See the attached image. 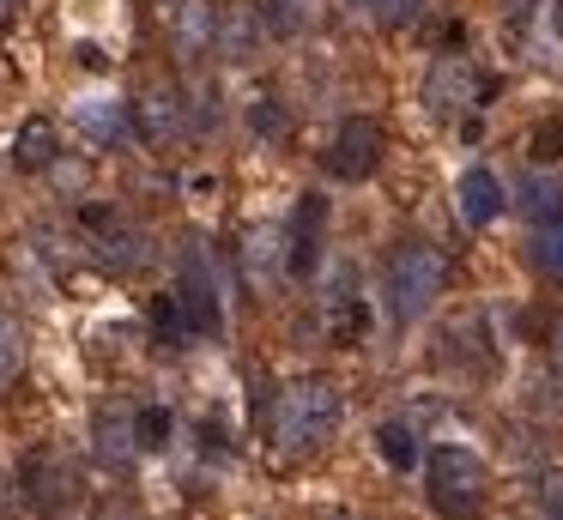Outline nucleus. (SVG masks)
<instances>
[{"mask_svg": "<svg viewBox=\"0 0 563 520\" xmlns=\"http://www.w3.org/2000/svg\"><path fill=\"white\" fill-rule=\"evenodd\" d=\"M91 520H146V508H140L134 496H103Z\"/></svg>", "mask_w": 563, "mask_h": 520, "instance_id": "nucleus-28", "label": "nucleus"}, {"mask_svg": "<svg viewBox=\"0 0 563 520\" xmlns=\"http://www.w3.org/2000/svg\"><path fill=\"white\" fill-rule=\"evenodd\" d=\"M454 206H461V218L478 230V224H497L503 206H509V200H503V181L490 176L485 164H473L461 181H454Z\"/></svg>", "mask_w": 563, "mask_h": 520, "instance_id": "nucleus-14", "label": "nucleus"}, {"mask_svg": "<svg viewBox=\"0 0 563 520\" xmlns=\"http://www.w3.org/2000/svg\"><path fill=\"white\" fill-rule=\"evenodd\" d=\"M152 327H158L164 351H183V339H188V321H183V302H176V297H158V309H152Z\"/></svg>", "mask_w": 563, "mask_h": 520, "instance_id": "nucleus-23", "label": "nucleus"}, {"mask_svg": "<svg viewBox=\"0 0 563 520\" xmlns=\"http://www.w3.org/2000/svg\"><path fill=\"white\" fill-rule=\"evenodd\" d=\"M86 230H91V261H98V266H110V273H146V266H152V236H146V230H134L122 212L91 206Z\"/></svg>", "mask_w": 563, "mask_h": 520, "instance_id": "nucleus-5", "label": "nucleus"}, {"mask_svg": "<svg viewBox=\"0 0 563 520\" xmlns=\"http://www.w3.org/2000/svg\"><path fill=\"white\" fill-rule=\"evenodd\" d=\"M424 484H430L437 515H449V520H473L478 508H485V490H490L485 460L466 454V447H454V442H442V447L424 454Z\"/></svg>", "mask_w": 563, "mask_h": 520, "instance_id": "nucleus-3", "label": "nucleus"}, {"mask_svg": "<svg viewBox=\"0 0 563 520\" xmlns=\"http://www.w3.org/2000/svg\"><path fill=\"white\" fill-rule=\"evenodd\" d=\"M79 496V466L62 454V447H31L25 454V502L43 508V515H55L62 502H74Z\"/></svg>", "mask_w": 563, "mask_h": 520, "instance_id": "nucleus-7", "label": "nucleus"}, {"mask_svg": "<svg viewBox=\"0 0 563 520\" xmlns=\"http://www.w3.org/2000/svg\"><path fill=\"white\" fill-rule=\"evenodd\" d=\"M19 369H25V327L13 309H0V387L19 381Z\"/></svg>", "mask_w": 563, "mask_h": 520, "instance_id": "nucleus-20", "label": "nucleus"}, {"mask_svg": "<svg viewBox=\"0 0 563 520\" xmlns=\"http://www.w3.org/2000/svg\"><path fill=\"white\" fill-rule=\"evenodd\" d=\"M345 418V399L328 375H297L273 394V418H267V447L279 460H309L333 442Z\"/></svg>", "mask_w": 563, "mask_h": 520, "instance_id": "nucleus-1", "label": "nucleus"}, {"mask_svg": "<svg viewBox=\"0 0 563 520\" xmlns=\"http://www.w3.org/2000/svg\"><path fill=\"white\" fill-rule=\"evenodd\" d=\"M316 7H321V0H267L261 19H267L273 36H303L309 24H316Z\"/></svg>", "mask_w": 563, "mask_h": 520, "instance_id": "nucleus-18", "label": "nucleus"}, {"mask_svg": "<svg viewBox=\"0 0 563 520\" xmlns=\"http://www.w3.org/2000/svg\"><path fill=\"white\" fill-rule=\"evenodd\" d=\"M527 19H533V0H509V31L515 36L527 31Z\"/></svg>", "mask_w": 563, "mask_h": 520, "instance_id": "nucleus-30", "label": "nucleus"}, {"mask_svg": "<svg viewBox=\"0 0 563 520\" xmlns=\"http://www.w3.org/2000/svg\"><path fill=\"white\" fill-rule=\"evenodd\" d=\"M176 302H183V321L195 339H212L224 327V302H219V278L207 266V248L188 242L183 248V266H176Z\"/></svg>", "mask_w": 563, "mask_h": 520, "instance_id": "nucleus-4", "label": "nucleus"}, {"mask_svg": "<svg viewBox=\"0 0 563 520\" xmlns=\"http://www.w3.org/2000/svg\"><path fill=\"white\" fill-rule=\"evenodd\" d=\"M13 508H19V490H13V478L0 472V520H13Z\"/></svg>", "mask_w": 563, "mask_h": 520, "instance_id": "nucleus-31", "label": "nucleus"}, {"mask_svg": "<svg viewBox=\"0 0 563 520\" xmlns=\"http://www.w3.org/2000/svg\"><path fill=\"white\" fill-rule=\"evenodd\" d=\"M521 193H527V212H558V200H563V181H521Z\"/></svg>", "mask_w": 563, "mask_h": 520, "instance_id": "nucleus-27", "label": "nucleus"}, {"mask_svg": "<svg viewBox=\"0 0 563 520\" xmlns=\"http://www.w3.org/2000/svg\"><path fill=\"white\" fill-rule=\"evenodd\" d=\"M551 351H558V369H563V327H558V339H551Z\"/></svg>", "mask_w": 563, "mask_h": 520, "instance_id": "nucleus-33", "label": "nucleus"}, {"mask_svg": "<svg viewBox=\"0 0 563 520\" xmlns=\"http://www.w3.org/2000/svg\"><path fill=\"white\" fill-rule=\"evenodd\" d=\"M134 133L146 145H176V140H188L195 133V121H188V103H183V91L176 85H152L146 97L134 103Z\"/></svg>", "mask_w": 563, "mask_h": 520, "instance_id": "nucleus-9", "label": "nucleus"}, {"mask_svg": "<svg viewBox=\"0 0 563 520\" xmlns=\"http://www.w3.org/2000/svg\"><path fill=\"white\" fill-rule=\"evenodd\" d=\"M533 261L545 266L551 278H563V212L539 224V236H533Z\"/></svg>", "mask_w": 563, "mask_h": 520, "instance_id": "nucleus-22", "label": "nucleus"}, {"mask_svg": "<svg viewBox=\"0 0 563 520\" xmlns=\"http://www.w3.org/2000/svg\"><path fill=\"white\" fill-rule=\"evenodd\" d=\"M243 266H249L255 285H267L279 266H291V248H285V236L273 224H255V230H249V248H243Z\"/></svg>", "mask_w": 563, "mask_h": 520, "instance_id": "nucleus-17", "label": "nucleus"}, {"mask_svg": "<svg viewBox=\"0 0 563 520\" xmlns=\"http://www.w3.org/2000/svg\"><path fill=\"white\" fill-rule=\"evenodd\" d=\"M357 7H364L376 24H412L418 12H424V0H357Z\"/></svg>", "mask_w": 563, "mask_h": 520, "instance_id": "nucleus-25", "label": "nucleus"}, {"mask_svg": "<svg viewBox=\"0 0 563 520\" xmlns=\"http://www.w3.org/2000/svg\"><path fill=\"white\" fill-rule=\"evenodd\" d=\"M249 128H255V140L285 145V140H291V109H285L279 97H255V109H249Z\"/></svg>", "mask_w": 563, "mask_h": 520, "instance_id": "nucleus-19", "label": "nucleus"}, {"mask_svg": "<svg viewBox=\"0 0 563 520\" xmlns=\"http://www.w3.org/2000/svg\"><path fill=\"white\" fill-rule=\"evenodd\" d=\"M551 24H558V36H563V0H551Z\"/></svg>", "mask_w": 563, "mask_h": 520, "instance_id": "nucleus-32", "label": "nucleus"}, {"mask_svg": "<svg viewBox=\"0 0 563 520\" xmlns=\"http://www.w3.org/2000/svg\"><path fill=\"white\" fill-rule=\"evenodd\" d=\"M321 230H328V200L321 193H303L291 212V230H285V248H291V273L309 278L321 261Z\"/></svg>", "mask_w": 563, "mask_h": 520, "instance_id": "nucleus-12", "label": "nucleus"}, {"mask_svg": "<svg viewBox=\"0 0 563 520\" xmlns=\"http://www.w3.org/2000/svg\"><path fill=\"white\" fill-rule=\"evenodd\" d=\"M376 164H382V128L369 115H345L340 133H333V145H328V176L369 181V176H376Z\"/></svg>", "mask_w": 563, "mask_h": 520, "instance_id": "nucleus-6", "label": "nucleus"}, {"mask_svg": "<svg viewBox=\"0 0 563 520\" xmlns=\"http://www.w3.org/2000/svg\"><path fill=\"white\" fill-rule=\"evenodd\" d=\"M13 164L19 169H55L62 164V133H55L49 115H31L13 140Z\"/></svg>", "mask_w": 563, "mask_h": 520, "instance_id": "nucleus-15", "label": "nucleus"}, {"mask_svg": "<svg viewBox=\"0 0 563 520\" xmlns=\"http://www.w3.org/2000/svg\"><path fill=\"white\" fill-rule=\"evenodd\" d=\"M261 43H267V19L255 7H224L219 12V36H212V55L224 67H249L261 60Z\"/></svg>", "mask_w": 563, "mask_h": 520, "instance_id": "nucleus-10", "label": "nucleus"}, {"mask_svg": "<svg viewBox=\"0 0 563 520\" xmlns=\"http://www.w3.org/2000/svg\"><path fill=\"white\" fill-rule=\"evenodd\" d=\"M321 520H352V515H340V508H333V515H321Z\"/></svg>", "mask_w": 563, "mask_h": 520, "instance_id": "nucleus-35", "label": "nucleus"}, {"mask_svg": "<svg viewBox=\"0 0 563 520\" xmlns=\"http://www.w3.org/2000/svg\"><path fill=\"white\" fill-rule=\"evenodd\" d=\"M74 128L98 145H115L128 133V109L110 103V97H86V103H74Z\"/></svg>", "mask_w": 563, "mask_h": 520, "instance_id": "nucleus-16", "label": "nucleus"}, {"mask_svg": "<svg viewBox=\"0 0 563 520\" xmlns=\"http://www.w3.org/2000/svg\"><path fill=\"white\" fill-rule=\"evenodd\" d=\"M527 152H533L539 164H558V157H563V115H545V121H539L533 140H527Z\"/></svg>", "mask_w": 563, "mask_h": 520, "instance_id": "nucleus-24", "label": "nucleus"}, {"mask_svg": "<svg viewBox=\"0 0 563 520\" xmlns=\"http://www.w3.org/2000/svg\"><path fill=\"white\" fill-rule=\"evenodd\" d=\"M140 447H170V411L164 406H140Z\"/></svg>", "mask_w": 563, "mask_h": 520, "instance_id": "nucleus-26", "label": "nucleus"}, {"mask_svg": "<svg viewBox=\"0 0 563 520\" xmlns=\"http://www.w3.org/2000/svg\"><path fill=\"white\" fill-rule=\"evenodd\" d=\"M539 508H545V520H563V472H545V484H539Z\"/></svg>", "mask_w": 563, "mask_h": 520, "instance_id": "nucleus-29", "label": "nucleus"}, {"mask_svg": "<svg viewBox=\"0 0 563 520\" xmlns=\"http://www.w3.org/2000/svg\"><path fill=\"white\" fill-rule=\"evenodd\" d=\"M376 442H382V460H388L394 472H412L418 466V447H412V430H406V423H382Z\"/></svg>", "mask_w": 563, "mask_h": 520, "instance_id": "nucleus-21", "label": "nucleus"}, {"mask_svg": "<svg viewBox=\"0 0 563 520\" xmlns=\"http://www.w3.org/2000/svg\"><path fill=\"white\" fill-rule=\"evenodd\" d=\"M212 36H219V7L212 0H176V24H170V55L183 67L212 55Z\"/></svg>", "mask_w": 563, "mask_h": 520, "instance_id": "nucleus-11", "label": "nucleus"}, {"mask_svg": "<svg viewBox=\"0 0 563 520\" xmlns=\"http://www.w3.org/2000/svg\"><path fill=\"white\" fill-rule=\"evenodd\" d=\"M19 7V0H0V19H7V12H13Z\"/></svg>", "mask_w": 563, "mask_h": 520, "instance_id": "nucleus-34", "label": "nucleus"}, {"mask_svg": "<svg viewBox=\"0 0 563 520\" xmlns=\"http://www.w3.org/2000/svg\"><path fill=\"white\" fill-rule=\"evenodd\" d=\"M91 442H98V460L103 466H134L140 454V418L128 406H98V418H91Z\"/></svg>", "mask_w": 563, "mask_h": 520, "instance_id": "nucleus-13", "label": "nucleus"}, {"mask_svg": "<svg viewBox=\"0 0 563 520\" xmlns=\"http://www.w3.org/2000/svg\"><path fill=\"white\" fill-rule=\"evenodd\" d=\"M442 285H449V261H442V248H430V242H400V248L388 254V266H382V290H388V309L400 327L424 321V314L437 309Z\"/></svg>", "mask_w": 563, "mask_h": 520, "instance_id": "nucleus-2", "label": "nucleus"}, {"mask_svg": "<svg viewBox=\"0 0 563 520\" xmlns=\"http://www.w3.org/2000/svg\"><path fill=\"white\" fill-rule=\"evenodd\" d=\"M478 97V67H473V55H437L430 60V73H424V109L437 121H449V115H461L466 103Z\"/></svg>", "mask_w": 563, "mask_h": 520, "instance_id": "nucleus-8", "label": "nucleus"}]
</instances>
